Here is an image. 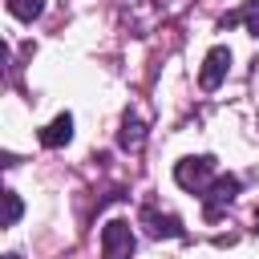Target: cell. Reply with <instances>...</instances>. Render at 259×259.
I'll return each mask as SVG.
<instances>
[{
	"instance_id": "cell-5",
	"label": "cell",
	"mask_w": 259,
	"mask_h": 259,
	"mask_svg": "<svg viewBox=\"0 0 259 259\" xmlns=\"http://www.w3.org/2000/svg\"><path fill=\"white\" fill-rule=\"evenodd\" d=\"M142 227H146L150 239H178V235H182V223H178L174 214H158L154 206L142 210Z\"/></svg>"
},
{
	"instance_id": "cell-9",
	"label": "cell",
	"mask_w": 259,
	"mask_h": 259,
	"mask_svg": "<svg viewBox=\"0 0 259 259\" xmlns=\"http://www.w3.org/2000/svg\"><path fill=\"white\" fill-rule=\"evenodd\" d=\"M40 0H8V12L16 16V20H32V16H40Z\"/></svg>"
},
{
	"instance_id": "cell-6",
	"label": "cell",
	"mask_w": 259,
	"mask_h": 259,
	"mask_svg": "<svg viewBox=\"0 0 259 259\" xmlns=\"http://www.w3.org/2000/svg\"><path fill=\"white\" fill-rule=\"evenodd\" d=\"M73 138V117L69 113H57L45 130H40V146H49V150H57V146H65Z\"/></svg>"
},
{
	"instance_id": "cell-10",
	"label": "cell",
	"mask_w": 259,
	"mask_h": 259,
	"mask_svg": "<svg viewBox=\"0 0 259 259\" xmlns=\"http://www.w3.org/2000/svg\"><path fill=\"white\" fill-rule=\"evenodd\" d=\"M20 198H16V190H4V227H16V219H20Z\"/></svg>"
},
{
	"instance_id": "cell-2",
	"label": "cell",
	"mask_w": 259,
	"mask_h": 259,
	"mask_svg": "<svg viewBox=\"0 0 259 259\" xmlns=\"http://www.w3.org/2000/svg\"><path fill=\"white\" fill-rule=\"evenodd\" d=\"M101 255L105 259H130L134 255V227L125 219H109L101 227Z\"/></svg>"
},
{
	"instance_id": "cell-3",
	"label": "cell",
	"mask_w": 259,
	"mask_h": 259,
	"mask_svg": "<svg viewBox=\"0 0 259 259\" xmlns=\"http://www.w3.org/2000/svg\"><path fill=\"white\" fill-rule=\"evenodd\" d=\"M235 194H239V178H231V174L214 178V182H210V190H206V206H202L206 223H214V219H219V214L235 202Z\"/></svg>"
},
{
	"instance_id": "cell-8",
	"label": "cell",
	"mask_w": 259,
	"mask_h": 259,
	"mask_svg": "<svg viewBox=\"0 0 259 259\" xmlns=\"http://www.w3.org/2000/svg\"><path fill=\"white\" fill-rule=\"evenodd\" d=\"M142 142H146L142 121H130V117H125V125H121V146H125V150H138Z\"/></svg>"
},
{
	"instance_id": "cell-4",
	"label": "cell",
	"mask_w": 259,
	"mask_h": 259,
	"mask_svg": "<svg viewBox=\"0 0 259 259\" xmlns=\"http://www.w3.org/2000/svg\"><path fill=\"white\" fill-rule=\"evenodd\" d=\"M227 65H231V49H223V45H214L210 53H206V61H202V73H198V85L210 93V89H219L223 85V77H227Z\"/></svg>"
},
{
	"instance_id": "cell-1",
	"label": "cell",
	"mask_w": 259,
	"mask_h": 259,
	"mask_svg": "<svg viewBox=\"0 0 259 259\" xmlns=\"http://www.w3.org/2000/svg\"><path fill=\"white\" fill-rule=\"evenodd\" d=\"M210 178H214V158H206V154H198V158H182V162L174 166V182H178L182 190L202 194V190H210Z\"/></svg>"
},
{
	"instance_id": "cell-7",
	"label": "cell",
	"mask_w": 259,
	"mask_h": 259,
	"mask_svg": "<svg viewBox=\"0 0 259 259\" xmlns=\"http://www.w3.org/2000/svg\"><path fill=\"white\" fill-rule=\"evenodd\" d=\"M231 24H247V32L259 36V0H247L243 8L227 12V16H223V28H231Z\"/></svg>"
}]
</instances>
